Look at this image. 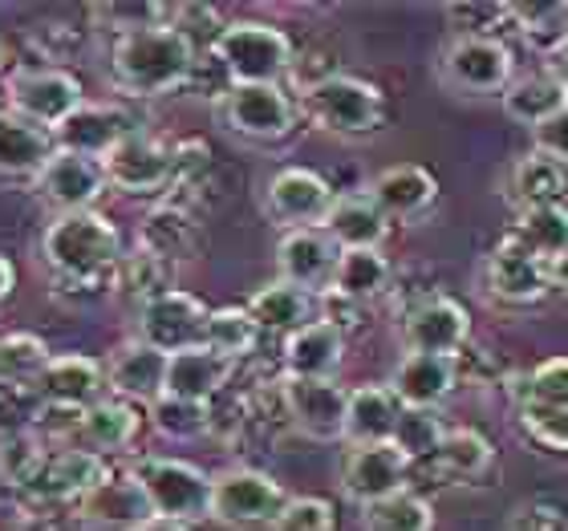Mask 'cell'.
<instances>
[{"mask_svg": "<svg viewBox=\"0 0 568 531\" xmlns=\"http://www.w3.org/2000/svg\"><path fill=\"white\" fill-rule=\"evenodd\" d=\"M195 61H200V49L191 45L175 24H151V29H139V33L114 41L110 73H114V85L122 94L163 98L191 82Z\"/></svg>", "mask_w": 568, "mask_h": 531, "instance_id": "cell-1", "label": "cell"}, {"mask_svg": "<svg viewBox=\"0 0 568 531\" xmlns=\"http://www.w3.org/2000/svg\"><path fill=\"white\" fill-rule=\"evenodd\" d=\"M41 261L61 280H110L122 261L119 227L98 212L58 215L41 236Z\"/></svg>", "mask_w": 568, "mask_h": 531, "instance_id": "cell-2", "label": "cell"}, {"mask_svg": "<svg viewBox=\"0 0 568 531\" xmlns=\"http://www.w3.org/2000/svg\"><path fill=\"white\" fill-rule=\"evenodd\" d=\"M110 474V462L94 450L82 447H49L33 474L21 483L17 499H21V515L29 511H61L78 508L90 491Z\"/></svg>", "mask_w": 568, "mask_h": 531, "instance_id": "cell-3", "label": "cell"}, {"mask_svg": "<svg viewBox=\"0 0 568 531\" xmlns=\"http://www.w3.org/2000/svg\"><path fill=\"white\" fill-rule=\"evenodd\" d=\"M516 422L536 447L568 455V357H548L511 381Z\"/></svg>", "mask_w": 568, "mask_h": 531, "instance_id": "cell-4", "label": "cell"}, {"mask_svg": "<svg viewBox=\"0 0 568 531\" xmlns=\"http://www.w3.org/2000/svg\"><path fill=\"white\" fill-rule=\"evenodd\" d=\"M232 85H281L293 70V41L264 21H232L224 24L220 41L212 45Z\"/></svg>", "mask_w": 568, "mask_h": 531, "instance_id": "cell-5", "label": "cell"}, {"mask_svg": "<svg viewBox=\"0 0 568 531\" xmlns=\"http://www.w3.org/2000/svg\"><path fill=\"white\" fill-rule=\"evenodd\" d=\"M131 471L159 520H175V523L212 520V474H203L195 462L146 455V459L134 462Z\"/></svg>", "mask_w": 568, "mask_h": 531, "instance_id": "cell-6", "label": "cell"}, {"mask_svg": "<svg viewBox=\"0 0 568 531\" xmlns=\"http://www.w3.org/2000/svg\"><path fill=\"white\" fill-rule=\"evenodd\" d=\"M301 106H305L313 126L337 134V139H366L386 119V102H382L378 85L349 78V73H337L329 82L313 85L308 94H301Z\"/></svg>", "mask_w": 568, "mask_h": 531, "instance_id": "cell-7", "label": "cell"}, {"mask_svg": "<svg viewBox=\"0 0 568 531\" xmlns=\"http://www.w3.org/2000/svg\"><path fill=\"white\" fill-rule=\"evenodd\" d=\"M288 499L293 496L273 474L252 471V467H227L212 479V520L236 531L273 528L281 511L288 508Z\"/></svg>", "mask_w": 568, "mask_h": 531, "instance_id": "cell-8", "label": "cell"}, {"mask_svg": "<svg viewBox=\"0 0 568 531\" xmlns=\"http://www.w3.org/2000/svg\"><path fill=\"white\" fill-rule=\"evenodd\" d=\"M85 106L82 82L58 65H24L9 78V114L33 122L41 131H58L61 122Z\"/></svg>", "mask_w": 568, "mask_h": 531, "instance_id": "cell-9", "label": "cell"}, {"mask_svg": "<svg viewBox=\"0 0 568 531\" xmlns=\"http://www.w3.org/2000/svg\"><path fill=\"white\" fill-rule=\"evenodd\" d=\"M438 70L443 82L463 94H504L516 82V53L499 37H455Z\"/></svg>", "mask_w": 568, "mask_h": 531, "instance_id": "cell-10", "label": "cell"}, {"mask_svg": "<svg viewBox=\"0 0 568 531\" xmlns=\"http://www.w3.org/2000/svg\"><path fill=\"white\" fill-rule=\"evenodd\" d=\"M207 317H212V308L203 305L200 296L183 293V288H171V293L154 296L151 305H142L139 313H134V337L171 357V354H183V349L203 345Z\"/></svg>", "mask_w": 568, "mask_h": 531, "instance_id": "cell-11", "label": "cell"}, {"mask_svg": "<svg viewBox=\"0 0 568 531\" xmlns=\"http://www.w3.org/2000/svg\"><path fill=\"white\" fill-rule=\"evenodd\" d=\"M284 418L313 442L345 438V406L349 390L337 378H281Z\"/></svg>", "mask_w": 568, "mask_h": 531, "instance_id": "cell-12", "label": "cell"}, {"mask_svg": "<svg viewBox=\"0 0 568 531\" xmlns=\"http://www.w3.org/2000/svg\"><path fill=\"white\" fill-rule=\"evenodd\" d=\"M220 119L232 134L248 142H281L293 131L296 106L284 85H232L220 102Z\"/></svg>", "mask_w": 568, "mask_h": 531, "instance_id": "cell-13", "label": "cell"}, {"mask_svg": "<svg viewBox=\"0 0 568 531\" xmlns=\"http://www.w3.org/2000/svg\"><path fill=\"white\" fill-rule=\"evenodd\" d=\"M102 166H106L110 187L122 191V195H159V191H171V183H175V154L166 142H159L146 131L126 134L102 159Z\"/></svg>", "mask_w": 568, "mask_h": 531, "instance_id": "cell-14", "label": "cell"}, {"mask_svg": "<svg viewBox=\"0 0 568 531\" xmlns=\"http://www.w3.org/2000/svg\"><path fill=\"white\" fill-rule=\"evenodd\" d=\"M110 178L102 159H85V154L58 151L45 163V171L33 178L37 200L49 203L58 215L73 212H94V203L106 195Z\"/></svg>", "mask_w": 568, "mask_h": 531, "instance_id": "cell-15", "label": "cell"}, {"mask_svg": "<svg viewBox=\"0 0 568 531\" xmlns=\"http://www.w3.org/2000/svg\"><path fill=\"white\" fill-rule=\"evenodd\" d=\"M333 200H337L333 187L317 171H308V166H284V171H276L268 178V187H264V212L284 232L321 227L325 215H329Z\"/></svg>", "mask_w": 568, "mask_h": 531, "instance_id": "cell-16", "label": "cell"}, {"mask_svg": "<svg viewBox=\"0 0 568 531\" xmlns=\"http://www.w3.org/2000/svg\"><path fill=\"white\" fill-rule=\"evenodd\" d=\"M410 459L394 442H369V447H349L342 459V491L357 508H369L386 496H398L410 487Z\"/></svg>", "mask_w": 568, "mask_h": 531, "instance_id": "cell-17", "label": "cell"}, {"mask_svg": "<svg viewBox=\"0 0 568 531\" xmlns=\"http://www.w3.org/2000/svg\"><path fill=\"white\" fill-rule=\"evenodd\" d=\"M471 345V320L467 308L450 296H430L403 313V349L406 354L459 357Z\"/></svg>", "mask_w": 568, "mask_h": 531, "instance_id": "cell-18", "label": "cell"}, {"mask_svg": "<svg viewBox=\"0 0 568 531\" xmlns=\"http://www.w3.org/2000/svg\"><path fill=\"white\" fill-rule=\"evenodd\" d=\"M484 284L504 305H532L552 288V264L524 248L516 236H504L484 264Z\"/></svg>", "mask_w": 568, "mask_h": 531, "instance_id": "cell-19", "label": "cell"}, {"mask_svg": "<svg viewBox=\"0 0 568 531\" xmlns=\"http://www.w3.org/2000/svg\"><path fill=\"white\" fill-rule=\"evenodd\" d=\"M337 256H342V248H337L321 227L284 232L281 244H276V268H281V280L296 284V288H305V293H313V296L329 293Z\"/></svg>", "mask_w": 568, "mask_h": 531, "instance_id": "cell-20", "label": "cell"}, {"mask_svg": "<svg viewBox=\"0 0 568 531\" xmlns=\"http://www.w3.org/2000/svg\"><path fill=\"white\" fill-rule=\"evenodd\" d=\"M78 520L98 531H134L154 520L151 503L142 496L134 471H110L90 496L78 503Z\"/></svg>", "mask_w": 568, "mask_h": 531, "instance_id": "cell-21", "label": "cell"}, {"mask_svg": "<svg viewBox=\"0 0 568 531\" xmlns=\"http://www.w3.org/2000/svg\"><path fill=\"white\" fill-rule=\"evenodd\" d=\"M406 410H438L459 386V357L403 354L386 381Z\"/></svg>", "mask_w": 568, "mask_h": 531, "instance_id": "cell-22", "label": "cell"}, {"mask_svg": "<svg viewBox=\"0 0 568 531\" xmlns=\"http://www.w3.org/2000/svg\"><path fill=\"white\" fill-rule=\"evenodd\" d=\"M134 131H139V126H134V119L122 106L85 102L78 114H70V119L53 131V142H58V151L85 154V159H106V154Z\"/></svg>", "mask_w": 568, "mask_h": 531, "instance_id": "cell-23", "label": "cell"}, {"mask_svg": "<svg viewBox=\"0 0 568 531\" xmlns=\"http://www.w3.org/2000/svg\"><path fill=\"white\" fill-rule=\"evenodd\" d=\"M49 406H70V410H90L94 401L106 398V366L85 354H58L49 357L45 374L33 386Z\"/></svg>", "mask_w": 568, "mask_h": 531, "instance_id": "cell-24", "label": "cell"}, {"mask_svg": "<svg viewBox=\"0 0 568 531\" xmlns=\"http://www.w3.org/2000/svg\"><path fill=\"white\" fill-rule=\"evenodd\" d=\"M166 361L171 357L159 354L146 341H126L119 345L106 361V386L114 398H126L134 406H151L154 398H163L166 390Z\"/></svg>", "mask_w": 568, "mask_h": 531, "instance_id": "cell-25", "label": "cell"}, {"mask_svg": "<svg viewBox=\"0 0 568 531\" xmlns=\"http://www.w3.org/2000/svg\"><path fill=\"white\" fill-rule=\"evenodd\" d=\"M406 406L398 401V394L382 381H366L349 390V406H345V442L349 447H369V442H394L398 422H403Z\"/></svg>", "mask_w": 568, "mask_h": 531, "instance_id": "cell-26", "label": "cell"}, {"mask_svg": "<svg viewBox=\"0 0 568 531\" xmlns=\"http://www.w3.org/2000/svg\"><path fill=\"white\" fill-rule=\"evenodd\" d=\"M369 200L378 203V212L386 219H418L435 207V195H438V183L435 175L418 163H398V166H386L366 191Z\"/></svg>", "mask_w": 568, "mask_h": 531, "instance_id": "cell-27", "label": "cell"}, {"mask_svg": "<svg viewBox=\"0 0 568 531\" xmlns=\"http://www.w3.org/2000/svg\"><path fill=\"white\" fill-rule=\"evenodd\" d=\"M232 374H236V366H232L227 357L212 354L207 345H195V349L171 354V361H166V390L163 394L212 406V401L227 390Z\"/></svg>", "mask_w": 568, "mask_h": 531, "instance_id": "cell-28", "label": "cell"}, {"mask_svg": "<svg viewBox=\"0 0 568 531\" xmlns=\"http://www.w3.org/2000/svg\"><path fill=\"white\" fill-rule=\"evenodd\" d=\"M200 244H203V236H200L195 215L175 200L159 203V207L139 224V248L154 252L159 261L175 264V268L195 261V256H200Z\"/></svg>", "mask_w": 568, "mask_h": 531, "instance_id": "cell-29", "label": "cell"}, {"mask_svg": "<svg viewBox=\"0 0 568 531\" xmlns=\"http://www.w3.org/2000/svg\"><path fill=\"white\" fill-rule=\"evenodd\" d=\"M284 378H337L345 361V337L325 320H313L281 345Z\"/></svg>", "mask_w": 568, "mask_h": 531, "instance_id": "cell-30", "label": "cell"}, {"mask_svg": "<svg viewBox=\"0 0 568 531\" xmlns=\"http://www.w3.org/2000/svg\"><path fill=\"white\" fill-rule=\"evenodd\" d=\"M53 154H58L53 134L17 114H0V178L33 183Z\"/></svg>", "mask_w": 568, "mask_h": 531, "instance_id": "cell-31", "label": "cell"}, {"mask_svg": "<svg viewBox=\"0 0 568 531\" xmlns=\"http://www.w3.org/2000/svg\"><path fill=\"white\" fill-rule=\"evenodd\" d=\"M139 426H142V413L134 401L126 398H114L106 394L102 401H94L90 410L82 413V426H78V438H73V447L82 450H94V455H119L126 450L139 438Z\"/></svg>", "mask_w": 568, "mask_h": 531, "instance_id": "cell-32", "label": "cell"}, {"mask_svg": "<svg viewBox=\"0 0 568 531\" xmlns=\"http://www.w3.org/2000/svg\"><path fill=\"white\" fill-rule=\"evenodd\" d=\"M508 200L528 212V207H548V203H568V163L545 151H528L516 159L508 171Z\"/></svg>", "mask_w": 568, "mask_h": 531, "instance_id": "cell-33", "label": "cell"}, {"mask_svg": "<svg viewBox=\"0 0 568 531\" xmlns=\"http://www.w3.org/2000/svg\"><path fill=\"white\" fill-rule=\"evenodd\" d=\"M321 232L342 252L382 248V239L390 236V219L378 212V203L369 200V195H337Z\"/></svg>", "mask_w": 568, "mask_h": 531, "instance_id": "cell-34", "label": "cell"}, {"mask_svg": "<svg viewBox=\"0 0 568 531\" xmlns=\"http://www.w3.org/2000/svg\"><path fill=\"white\" fill-rule=\"evenodd\" d=\"M415 467H426L438 483H447V487L475 483V479L491 467V442H487L479 430L455 426V430H447V435H443V442H438L435 455H430V459H423V462H415Z\"/></svg>", "mask_w": 568, "mask_h": 531, "instance_id": "cell-35", "label": "cell"}, {"mask_svg": "<svg viewBox=\"0 0 568 531\" xmlns=\"http://www.w3.org/2000/svg\"><path fill=\"white\" fill-rule=\"evenodd\" d=\"M252 320L261 325V333H276V337H293L305 325H313V313H317V296L296 288L288 280H273L264 284L261 293L248 300Z\"/></svg>", "mask_w": 568, "mask_h": 531, "instance_id": "cell-36", "label": "cell"}, {"mask_svg": "<svg viewBox=\"0 0 568 531\" xmlns=\"http://www.w3.org/2000/svg\"><path fill=\"white\" fill-rule=\"evenodd\" d=\"M394 284V268L386 261L382 248H357V252H342L337 256V268H333V284L329 293L354 300V305H369L378 296L390 293Z\"/></svg>", "mask_w": 568, "mask_h": 531, "instance_id": "cell-37", "label": "cell"}, {"mask_svg": "<svg viewBox=\"0 0 568 531\" xmlns=\"http://www.w3.org/2000/svg\"><path fill=\"white\" fill-rule=\"evenodd\" d=\"M171 288H175V264L159 261L146 248L122 252L119 268H114V300L139 313L142 305H151L154 296L171 293Z\"/></svg>", "mask_w": 568, "mask_h": 531, "instance_id": "cell-38", "label": "cell"}, {"mask_svg": "<svg viewBox=\"0 0 568 531\" xmlns=\"http://www.w3.org/2000/svg\"><path fill=\"white\" fill-rule=\"evenodd\" d=\"M516 236L528 252H536L545 264H557L568 256V203H548V207H528L516 215Z\"/></svg>", "mask_w": 568, "mask_h": 531, "instance_id": "cell-39", "label": "cell"}, {"mask_svg": "<svg viewBox=\"0 0 568 531\" xmlns=\"http://www.w3.org/2000/svg\"><path fill=\"white\" fill-rule=\"evenodd\" d=\"M504 110L508 119L524 122L528 131H536L540 122H548L560 106H568V98L560 94V85L548 78V73H528V78H516V82L504 90Z\"/></svg>", "mask_w": 568, "mask_h": 531, "instance_id": "cell-40", "label": "cell"}, {"mask_svg": "<svg viewBox=\"0 0 568 531\" xmlns=\"http://www.w3.org/2000/svg\"><path fill=\"white\" fill-rule=\"evenodd\" d=\"M261 325L252 320L248 308H236V305H227V308H212V317H207V329H203V345L212 349V354L227 357L232 366H240L244 357L261 345Z\"/></svg>", "mask_w": 568, "mask_h": 531, "instance_id": "cell-41", "label": "cell"}, {"mask_svg": "<svg viewBox=\"0 0 568 531\" xmlns=\"http://www.w3.org/2000/svg\"><path fill=\"white\" fill-rule=\"evenodd\" d=\"M146 418L151 426L159 430L163 438L171 442H195V438L212 435V406H203V401H187V398H154L146 406Z\"/></svg>", "mask_w": 568, "mask_h": 531, "instance_id": "cell-42", "label": "cell"}, {"mask_svg": "<svg viewBox=\"0 0 568 531\" xmlns=\"http://www.w3.org/2000/svg\"><path fill=\"white\" fill-rule=\"evenodd\" d=\"M362 528L366 531H430L435 528V511L418 491H398L378 503L362 508Z\"/></svg>", "mask_w": 568, "mask_h": 531, "instance_id": "cell-43", "label": "cell"}, {"mask_svg": "<svg viewBox=\"0 0 568 531\" xmlns=\"http://www.w3.org/2000/svg\"><path fill=\"white\" fill-rule=\"evenodd\" d=\"M49 345L33 333H9L0 337V381L4 386H37L49 366Z\"/></svg>", "mask_w": 568, "mask_h": 531, "instance_id": "cell-44", "label": "cell"}, {"mask_svg": "<svg viewBox=\"0 0 568 531\" xmlns=\"http://www.w3.org/2000/svg\"><path fill=\"white\" fill-rule=\"evenodd\" d=\"M443 435H447V426L438 422L435 410H406L403 422H398V435H394V447L403 450L406 459H410V467H415V462L435 455Z\"/></svg>", "mask_w": 568, "mask_h": 531, "instance_id": "cell-45", "label": "cell"}, {"mask_svg": "<svg viewBox=\"0 0 568 531\" xmlns=\"http://www.w3.org/2000/svg\"><path fill=\"white\" fill-rule=\"evenodd\" d=\"M450 24L459 29V37H491L511 24L516 33H520V24H516V4H504V0H487V4H450L447 9Z\"/></svg>", "mask_w": 568, "mask_h": 531, "instance_id": "cell-46", "label": "cell"}, {"mask_svg": "<svg viewBox=\"0 0 568 531\" xmlns=\"http://www.w3.org/2000/svg\"><path fill=\"white\" fill-rule=\"evenodd\" d=\"M37 413H41V394L33 386H4L0 381V442L33 435Z\"/></svg>", "mask_w": 568, "mask_h": 531, "instance_id": "cell-47", "label": "cell"}, {"mask_svg": "<svg viewBox=\"0 0 568 531\" xmlns=\"http://www.w3.org/2000/svg\"><path fill=\"white\" fill-rule=\"evenodd\" d=\"M273 531H337V515H333V503H325V499L296 496L288 499V508L281 511Z\"/></svg>", "mask_w": 568, "mask_h": 531, "instance_id": "cell-48", "label": "cell"}, {"mask_svg": "<svg viewBox=\"0 0 568 531\" xmlns=\"http://www.w3.org/2000/svg\"><path fill=\"white\" fill-rule=\"evenodd\" d=\"M504 531H568V515L557 503L536 499V503H520V508L511 511V520Z\"/></svg>", "mask_w": 568, "mask_h": 531, "instance_id": "cell-49", "label": "cell"}, {"mask_svg": "<svg viewBox=\"0 0 568 531\" xmlns=\"http://www.w3.org/2000/svg\"><path fill=\"white\" fill-rule=\"evenodd\" d=\"M532 142H536V151H545V154H552V159H560V163H568V106H560L552 119L540 122L532 131Z\"/></svg>", "mask_w": 568, "mask_h": 531, "instance_id": "cell-50", "label": "cell"}, {"mask_svg": "<svg viewBox=\"0 0 568 531\" xmlns=\"http://www.w3.org/2000/svg\"><path fill=\"white\" fill-rule=\"evenodd\" d=\"M33 41L49 61H65L78 49V33H73L70 24H37Z\"/></svg>", "mask_w": 568, "mask_h": 531, "instance_id": "cell-51", "label": "cell"}, {"mask_svg": "<svg viewBox=\"0 0 568 531\" xmlns=\"http://www.w3.org/2000/svg\"><path fill=\"white\" fill-rule=\"evenodd\" d=\"M73 523H78V515H65V511H29V515H21V523H17V531H73Z\"/></svg>", "mask_w": 568, "mask_h": 531, "instance_id": "cell-52", "label": "cell"}, {"mask_svg": "<svg viewBox=\"0 0 568 531\" xmlns=\"http://www.w3.org/2000/svg\"><path fill=\"white\" fill-rule=\"evenodd\" d=\"M545 73L560 85V94L568 98V37L560 41V45L548 49V70Z\"/></svg>", "mask_w": 568, "mask_h": 531, "instance_id": "cell-53", "label": "cell"}, {"mask_svg": "<svg viewBox=\"0 0 568 531\" xmlns=\"http://www.w3.org/2000/svg\"><path fill=\"white\" fill-rule=\"evenodd\" d=\"M12 288H17V268L9 264V256H0V305L12 296Z\"/></svg>", "mask_w": 568, "mask_h": 531, "instance_id": "cell-54", "label": "cell"}, {"mask_svg": "<svg viewBox=\"0 0 568 531\" xmlns=\"http://www.w3.org/2000/svg\"><path fill=\"white\" fill-rule=\"evenodd\" d=\"M0 73H17V45L9 41V33H0Z\"/></svg>", "mask_w": 568, "mask_h": 531, "instance_id": "cell-55", "label": "cell"}, {"mask_svg": "<svg viewBox=\"0 0 568 531\" xmlns=\"http://www.w3.org/2000/svg\"><path fill=\"white\" fill-rule=\"evenodd\" d=\"M134 531H191V523L159 520V515H154V520H146V523H142V528H134Z\"/></svg>", "mask_w": 568, "mask_h": 531, "instance_id": "cell-56", "label": "cell"}, {"mask_svg": "<svg viewBox=\"0 0 568 531\" xmlns=\"http://www.w3.org/2000/svg\"><path fill=\"white\" fill-rule=\"evenodd\" d=\"M552 288H560V293H568V256H565V261L552 264Z\"/></svg>", "mask_w": 568, "mask_h": 531, "instance_id": "cell-57", "label": "cell"}, {"mask_svg": "<svg viewBox=\"0 0 568 531\" xmlns=\"http://www.w3.org/2000/svg\"><path fill=\"white\" fill-rule=\"evenodd\" d=\"M0 114H4V110H0Z\"/></svg>", "mask_w": 568, "mask_h": 531, "instance_id": "cell-58", "label": "cell"}]
</instances>
